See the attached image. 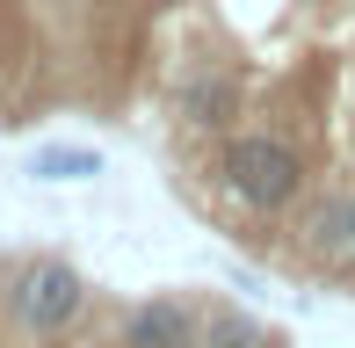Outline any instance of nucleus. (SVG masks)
Listing matches in <instances>:
<instances>
[{"mask_svg": "<svg viewBox=\"0 0 355 348\" xmlns=\"http://www.w3.org/2000/svg\"><path fill=\"white\" fill-rule=\"evenodd\" d=\"M8 312L29 327V334H66V327L87 312V276L58 254H29L8 283Z\"/></svg>", "mask_w": 355, "mask_h": 348, "instance_id": "nucleus-1", "label": "nucleus"}, {"mask_svg": "<svg viewBox=\"0 0 355 348\" xmlns=\"http://www.w3.org/2000/svg\"><path fill=\"white\" fill-rule=\"evenodd\" d=\"M116 348H203V305L196 297H138L116 320Z\"/></svg>", "mask_w": 355, "mask_h": 348, "instance_id": "nucleus-2", "label": "nucleus"}, {"mask_svg": "<svg viewBox=\"0 0 355 348\" xmlns=\"http://www.w3.org/2000/svg\"><path fill=\"white\" fill-rule=\"evenodd\" d=\"M29 174H37V182H94V174H102V153L94 146H37L29 153Z\"/></svg>", "mask_w": 355, "mask_h": 348, "instance_id": "nucleus-3", "label": "nucleus"}]
</instances>
